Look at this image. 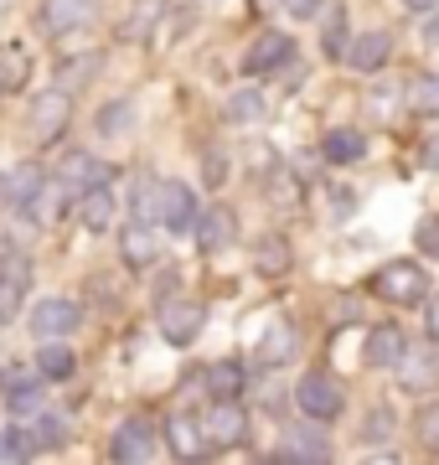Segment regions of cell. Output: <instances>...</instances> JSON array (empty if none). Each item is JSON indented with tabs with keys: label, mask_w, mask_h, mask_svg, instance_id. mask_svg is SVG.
Masks as SVG:
<instances>
[{
	"label": "cell",
	"mask_w": 439,
	"mask_h": 465,
	"mask_svg": "<svg viewBox=\"0 0 439 465\" xmlns=\"http://www.w3.org/2000/svg\"><path fill=\"white\" fill-rule=\"evenodd\" d=\"M285 11L289 16H300V21H310L316 11H321V0H285Z\"/></svg>",
	"instance_id": "cell-34"
},
{
	"label": "cell",
	"mask_w": 439,
	"mask_h": 465,
	"mask_svg": "<svg viewBox=\"0 0 439 465\" xmlns=\"http://www.w3.org/2000/svg\"><path fill=\"white\" fill-rule=\"evenodd\" d=\"M289 351H295V331H289V321H269L264 336H259V357H264V362H285Z\"/></svg>",
	"instance_id": "cell-21"
},
{
	"label": "cell",
	"mask_w": 439,
	"mask_h": 465,
	"mask_svg": "<svg viewBox=\"0 0 439 465\" xmlns=\"http://www.w3.org/2000/svg\"><path fill=\"white\" fill-rule=\"evenodd\" d=\"M21 290H26L21 280H11V274H0V326H5V321H11V316L21 311Z\"/></svg>",
	"instance_id": "cell-28"
},
{
	"label": "cell",
	"mask_w": 439,
	"mask_h": 465,
	"mask_svg": "<svg viewBox=\"0 0 439 465\" xmlns=\"http://www.w3.org/2000/svg\"><path fill=\"white\" fill-rule=\"evenodd\" d=\"M429 341H439V295H434V305H429Z\"/></svg>",
	"instance_id": "cell-37"
},
{
	"label": "cell",
	"mask_w": 439,
	"mask_h": 465,
	"mask_svg": "<svg viewBox=\"0 0 439 465\" xmlns=\"http://www.w3.org/2000/svg\"><path fill=\"white\" fill-rule=\"evenodd\" d=\"M295 403H300L305 419H337L341 414V388L326 372H310V378H300V388H295Z\"/></svg>",
	"instance_id": "cell-4"
},
{
	"label": "cell",
	"mask_w": 439,
	"mask_h": 465,
	"mask_svg": "<svg viewBox=\"0 0 439 465\" xmlns=\"http://www.w3.org/2000/svg\"><path fill=\"white\" fill-rule=\"evenodd\" d=\"M279 455H285V460H326L331 450H326L321 440H285V445H279Z\"/></svg>",
	"instance_id": "cell-27"
},
{
	"label": "cell",
	"mask_w": 439,
	"mask_h": 465,
	"mask_svg": "<svg viewBox=\"0 0 439 465\" xmlns=\"http://www.w3.org/2000/svg\"><path fill=\"white\" fill-rule=\"evenodd\" d=\"M388 52H393L388 32H367V36H356L352 47H346V67H352V73H377V67L388 63Z\"/></svg>",
	"instance_id": "cell-10"
},
{
	"label": "cell",
	"mask_w": 439,
	"mask_h": 465,
	"mask_svg": "<svg viewBox=\"0 0 439 465\" xmlns=\"http://www.w3.org/2000/svg\"><path fill=\"white\" fill-rule=\"evenodd\" d=\"M289 57H295V42H289L285 32H269V36H259L254 47H249V57H243V73L264 78V73H279Z\"/></svg>",
	"instance_id": "cell-8"
},
{
	"label": "cell",
	"mask_w": 439,
	"mask_h": 465,
	"mask_svg": "<svg viewBox=\"0 0 439 465\" xmlns=\"http://www.w3.org/2000/svg\"><path fill=\"white\" fill-rule=\"evenodd\" d=\"M78 217H83L88 232H103V228H109V217H114V197H109V186H88L83 202H78Z\"/></svg>",
	"instance_id": "cell-17"
},
{
	"label": "cell",
	"mask_w": 439,
	"mask_h": 465,
	"mask_svg": "<svg viewBox=\"0 0 439 465\" xmlns=\"http://www.w3.org/2000/svg\"><path fill=\"white\" fill-rule=\"evenodd\" d=\"M63 124H68V94L52 88V94H42V99L32 104V134L36 140H57Z\"/></svg>",
	"instance_id": "cell-9"
},
{
	"label": "cell",
	"mask_w": 439,
	"mask_h": 465,
	"mask_svg": "<svg viewBox=\"0 0 439 465\" xmlns=\"http://www.w3.org/2000/svg\"><path fill=\"white\" fill-rule=\"evenodd\" d=\"M404 99H408L414 114H439V78H434V73H429V78H414Z\"/></svg>",
	"instance_id": "cell-24"
},
{
	"label": "cell",
	"mask_w": 439,
	"mask_h": 465,
	"mask_svg": "<svg viewBox=\"0 0 439 465\" xmlns=\"http://www.w3.org/2000/svg\"><path fill=\"white\" fill-rule=\"evenodd\" d=\"M5 88H11V84H5V73H0V94H5Z\"/></svg>",
	"instance_id": "cell-41"
},
{
	"label": "cell",
	"mask_w": 439,
	"mask_h": 465,
	"mask_svg": "<svg viewBox=\"0 0 439 465\" xmlns=\"http://www.w3.org/2000/svg\"><path fill=\"white\" fill-rule=\"evenodd\" d=\"M109 455H114L119 465H145L155 455V430L145 419H124L114 430V440H109Z\"/></svg>",
	"instance_id": "cell-3"
},
{
	"label": "cell",
	"mask_w": 439,
	"mask_h": 465,
	"mask_svg": "<svg viewBox=\"0 0 439 465\" xmlns=\"http://www.w3.org/2000/svg\"><path fill=\"white\" fill-rule=\"evenodd\" d=\"M32 450H52V445H63V424L57 419H36V430H32V440H26Z\"/></svg>",
	"instance_id": "cell-30"
},
{
	"label": "cell",
	"mask_w": 439,
	"mask_h": 465,
	"mask_svg": "<svg viewBox=\"0 0 439 465\" xmlns=\"http://www.w3.org/2000/svg\"><path fill=\"white\" fill-rule=\"evenodd\" d=\"M367 155V140L356 130H331L326 134V161L331 166H352V161H362Z\"/></svg>",
	"instance_id": "cell-19"
},
{
	"label": "cell",
	"mask_w": 439,
	"mask_h": 465,
	"mask_svg": "<svg viewBox=\"0 0 439 465\" xmlns=\"http://www.w3.org/2000/svg\"><path fill=\"white\" fill-rule=\"evenodd\" d=\"M233 232H238V217L228 213V207H212V213L197 223V243H202L207 253H218L222 243H233Z\"/></svg>",
	"instance_id": "cell-15"
},
{
	"label": "cell",
	"mask_w": 439,
	"mask_h": 465,
	"mask_svg": "<svg viewBox=\"0 0 439 465\" xmlns=\"http://www.w3.org/2000/svg\"><path fill=\"white\" fill-rule=\"evenodd\" d=\"M161 223H166L171 232H197V223H202V213H197V192L186 182H161Z\"/></svg>",
	"instance_id": "cell-2"
},
{
	"label": "cell",
	"mask_w": 439,
	"mask_h": 465,
	"mask_svg": "<svg viewBox=\"0 0 439 465\" xmlns=\"http://www.w3.org/2000/svg\"><path fill=\"white\" fill-rule=\"evenodd\" d=\"M202 305H197V300H166V305H161V336H166V341H176V347H186V341H191V336L202 331Z\"/></svg>",
	"instance_id": "cell-7"
},
{
	"label": "cell",
	"mask_w": 439,
	"mask_h": 465,
	"mask_svg": "<svg viewBox=\"0 0 439 465\" xmlns=\"http://www.w3.org/2000/svg\"><path fill=\"white\" fill-rule=\"evenodd\" d=\"M404 5H414V11H429V5H434V0H404Z\"/></svg>",
	"instance_id": "cell-39"
},
{
	"label": "cell",
	"mask_w": 439,
	"mask_h": 465,
	"mask_svg": "<svg viewBox=\"0 0 439 465\" xmlns=\"http://www.w3.org/2000/svg\"><path fill=\"white\" fill-rule=\"evenodd\" d=\"M429 161H434V166H439V140H429Z\"/></svg>",
	"instance_id": "cell-40"
},
{
	"label": "cell",
	"mask_w": 439,
	"mask_h": 465,
	"mask_svg": "<svg viewBox=\"0 0 439 465\" xmlns=\"http://www.w3.org/2000/svg\"><path fill=\"white\" fill-rule=\"evenodd\" d=\"M285 264H289V253H285L279 238H274V243H259V269H264V274H285Z\"/></svg>",
	"instance_id": "cell-29"
},
{
	"label": "cell",
	"mask_w": 439,
	"mask_h": 465,
	"mask_svg": "<svg viewBox=\"0 0 439 465\" xmlns=\"http://www.w3.org/2000/svg\"><path fill=\"white\" fill-rule=\"evenodd\" d=\"M414 430H419V440L439 455V403L434 409H419V424H414Z\"/></svg>",
	"instance_id": "cell-32"
},
{
	"label": "cell",
	"mask_w": 439,
	"mask_h": 465,
	"mask_svg": "<svg viewBox=\"0 0 439 465\" xmlns=\"http://www.w3.org/2000/svg\"><path fill=\"white\" fill-rule=\"evenodd\" d=\"M424 42H429V47H439V16L429 21V26H424Z\"/></svg>",
	"instance_id": "cell-38"
},
{
	"label": "cell",
	"mask_w": 439,
	"mask_h": 465,
	"mask_svg": "<svg viewBox=\"0 0 439 465\" xmlns=\"http://www.w3.org/2000/svg\"><path fill=\"white\" fill-rule=\"evenodd\" d=\"M124 259H130L135 269H145L155 259V243H151V232L145 228H124Z\"/></svg>",
	"instance_id": "cell-25"
},
{
	"label": "cell",
	"mask_w": 439,
	"mask_h": 465,
	"mask_svg": "<svg viewBox=\"0 0 439 465\" xmlns=\"http://www.w3.org/2000/svg\"><path fill=\"white\" fill-rule=\"evenodd\" d=\"M259 114H264V99H259L254 88H243V94L228 99V119H233V124H249V119H259Z\"/></svg>",
	"instance_id": "cell-26"
},
{
	"label": "cell",
	"mask_w": 439,
	"mask_h": 465,
	"mask_svg": "<svg viewBox=\"0 0 439 465\" xmlns=\"http://www.w3.org/2000/svg\"><path fill=\"white\" fill-rule=\"evenodd\" d=\"M155 11H166V0H140V5H135V16H130V36H145V32H151V26H155Z\"/></svg>",
	"instance_id": "cell-31"
},
{
	"label": "cell",
	"mask_w": 439,
	"mask_h": 465,
	"mask_svg": "<svg viewBox=\"0 0 439 465\" xmlns=\"http://www.w3.org/2000/svg\"><path fill=\"white\" fill-rule=\"evenodd\" d=\"M109 182V171L99 166V161H93V155H68V161H63V186H103Z\"/></svg>",
	"instance_id": "cell-20"
},
{
	"label": "cell",
	"mask_w": 439,
	"mask_h": 465,
	"mask_svg": "<svg viewBox=\"0 0 439 465\" xmlns=\"http://www.w3.org/2000/svg\"><path fill=\"white\" fill-rule=\"evenodd\" d=\"M42 21H47V32H78L93 21V0H47Z\"/></svg>",
	"instance_id": "cell-12"
},
{
	"label": "cell",
	"mask_w": 439,
	"mask_h": 465,
	"mask_svg": "<svg viewBox=\"0 0 439 465\" xmlns=\"http://www.w3.org/2000/svg\"><path fill=\"white\" fill-rule=\"evenodd\" d=\"M202 430H207V445H238L249 434V419H243V409L233 399H218L202 414Z\"/></svg>",
	"instance_id": "cell-6"
},
{
	"label": "cell",
	"mask_w": 439,
	"mask_h": 465,
	"mask_svg": "<svg viewBox=\"0 0 439 465\" xmlns=\"http://www.w3.org/2000/svg\"><path fill=\"white\" fill-rule=\"evenodd\" d=\"M26 455H32V445L21 434H0V460H26Z\"/></svg>",
	"instance_id": "cell-33"
},
{
	"label": "cell",
	"mask_w": 439,
	"mask_h": 465,
	"mask_svg": "<svg viewBox=\"0 0 439 465\" xmlns=\"http://www.w3.org/2000/svg\"><path fill=\"white\" fill-rule=\"evenodd\" d=\"M372 290L383 300H393V305H414V300H424V269L414 259H393V264L377 269Z\"/></svg>",
	"instance_id": "cell-1"
},
{
	"label": "cell",
	"mask_w": 439,
	"mask_h": 465,
	"mask_svg": "<svg viewBox=\"0 0 439 465\" xmlns=\"http://www.w3.org/2000/svg\"><path fill=\"white\" fill-rule=\"evenodd\" d=\"M419 249H424V253H434V259H439V223L419 228Z\"/></svg>",
	"instance_id": "cell-35"
},
{
	"label": "cell",
	"mask_w": 439,
	"mask_h": 465,
	"mask_svg": "<svg viewBox=\"0 0 439 465\" xmlns=\"http://www.w3.org/2000/svg\"><path fill=\"white\" fill-rule=\"evenodd\" d=\"M0 192H5V202L11 207H32L36 192H42V171L26 161V166H11L5 176H0Z\"/></svg>",
	"instance_id": "cell-13"
},
{
	"label": "cell",
	"mask_w": 439,
	"mask_h": 465,
	"mask_svg": "<svg viewBox=\"0 0 439 465\" xmlns=\"http://www.w3.org/2000/svg\"><path fill=\"white\" fill-rule=\"evenodd\" d=\"M404 351H408V341H404L398 326H377V331L367 336V362L372 367H398L404 362Z\"/></svg>",
	"instance_id": "cell-14"
},
{
	"label": "cell",
	"mask_w": 439,
	"mask_h": 465,
	"mask_svg": "<svg viewBox=\"0 0 439 465\" xmlns=\"http://www.w3.org/2000/svg\"><path fill=\"white\" fill-rule=\"evenodd\" d=\"M5 403H11V414H32L36 409V378L32 372H21V367H5Z\"/></svg>",
	"instance_id": "cell-18"
},
{
	"label": "cell",
	"mask_w": 439,
	"mask_h": 465,
	"mask_svg": "<svg viewBox=\"0 0 439 465\" xmlns=\"http://www.w3.org/2000/svg\"><path fill=\"white\" fill-rule=\"evenodd\" d=\"M326 47H331V52H341V16L331 21V32H326Z\"/></svg>",
	"instance_id": "cell-36"
},
{
	"label": "cell",
	"mask_w": 439,
	"mask_h": 465,
	"mask_svg": "<svg viewBox=\"0 0 439 465\" xmlns=\"http://www.w3.org/2000/svg\"><path fill=\"white\" fill-rule=\"evenodd\" d=\"M78 321H83V311H78L73 300L52 295V300H42V305L32 311V331L52 341V336H73V331H78Z\"/></svg>",
	"instance_id": "cell-5"
},
{
	"label": "cell",
	"mask_w": 439,
	"mask_h": 465,
	"mask_svg": "<svg viewBox=\"0 0 439 465\" xmlns=\"http://www.w3.org/2000/svg\"><path fill=\"white\" fill-rule=\"evenodd\" d=\"M404 382L408 388H429V382L439 378V362H434V351H404Z\"/></svg>",
	"instance_id": "cell-22"
},
{
	"label": "cell",
	"mask_w": 439,
	"mask_h": 465,
	"mask_svg": "<svg viewBox=\"0 0 439 465\" xmlns=\"http://www.w3.org/2000/svg\"><path fill=\"white\" fill-rule=\"evenodd\" d=\"M36 367H42V378L63 382V378H73V367H78V357H73V347L63 341V336H52L47 347L36 351Z\"/></svg>",
	"instance_id": "cell-16"
},
{
	"label": "cell",
	"mask_w": 439,
	"mask_h": 465,
	"mask_svg": "<svg viewBox=\"0 0 439 465\" xmlns=\"http://www.w3.org/2000/svg\"><path fill=\"white\" fill-rule=\"evenodd\" d=\"M207 388H212L218 399H238V388H243V367L238 362H212L207 367Z\"/></svg>",
	"instance_id": "cell-23"
},
{
	"label": "cell",
	"mask_w": 439,
	"mask_h": 465,
	"mask_svg": "<svg viewBox=\"0 0 439 465\" xmlns=\"http://www.w3.org/2000/svg\"><path fill=\"white\" fill-rule=\"evenodd\" d=\"M166 440H171V450L181 455V460H197L207 450V430H202V419H186V414H176L166 424Z\"/></svg>",
	"instance_id": "cell-11"
}]
</instances>
